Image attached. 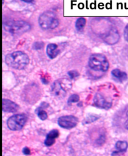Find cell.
<instances>
[{"label":"cell","instance_id":"obj_12","mask_svg":"<svg viewBox=\"0 0 128 156\" xmlns=\"http://www.w3.org/2000/svg\"><path fill=\"white\" fill-rule=\"evenodd\" d=\"M60 53L57 45L54 43H50L46 47V54L51 59H54Z\"/></svg>","mask_w":128,"mask_h":156},{"label":"cell","instance_id":"obj_16","mask_svg":"<svg viewBox=\"0 0 128 156\" xmlns=\"http://www.w3.org/2000/svg\"><path fill=\"white\" fill-rule=\"evenodd\" d=\"M36 113L37 114L38 117H39L40 119L42 120V121L46 120V118H48L47 113L44 110H43L41 107L39 108V109H38L36 110Z\"/></svg>","mask_w":128,"mask_h":156},{"label":"cell","instance_id":"obj_3","mask_svg":"<svg viewBox=\"0 0 128 156\" xmlns=\"http://www.w3.org/2000/svg\"><path fill=\"white\" fill-rule=\"evenodd\" d=\"M89 67L92 70L98 72H106L110 64L105 56L102 54H93L89 59Z\"/></svg>","mask_w":128,"mask_h":156},{"label":"cell","instance_id":"obj_11","mask_svg":"<svg viewBox=\"0 0 128 156\" xmlns=\"http://www.w3.org/2000/svg\"><path fill=\"white\" fill-rule=\"evenodd\" d=\"M59 135V131L56 129H54L50 131L46 135V140H44V144L47 147H49L53 145L55 142V139L58 137Z\"/></svg>","mask_w":128,"mask_h":156},{"label":"cell","instance_id":"obj_13","mask_svg":"<svg viewBox=\"0 0 128 156\" xmlns=\"http://www.w3.org/2000/svg\"><path fill=\"white\" fill-rule=\"evenodd\" d=\"M111 74L114 78L117 79L119 82H124L127 79V75L126 73L121 71L119 69H114L111 72Z\"/></svg>","mask_w":128,"mask_h":156},{"label":"cell","instance_id":"obj_2","mask_svg":"<svg viewBox=\"0 0 128 156\" xmlns=\"http://www.w3.org/2000/svg\"><path fill=\"white\" fill-rule=\"evenodd\" d=\"M40 27L44 30H53L59 25V20L56 15L51 11H46L41 14L38 20Z\"/></svg>","mask_w":128,"mask_h":156},{"label":"cell","instance_id":"obj_6","mask_svg":"<svg viewBox=\"0 0 128 156\" xmlns=\"http://www.w3.org/2000/svg\"><path fill=\"white\" fill-rule=\"evenodd\" d=\"M27 121L24 114H16L11 116L7 121V126L11 130H20L23 129Z\"/></svg>","mask_w":128,"mask_h":156},{"label":"cell","instance_id":"obj_7","mask_svg":"<svg viewBox=\"0 0 128 156\" xmlns=\"http://www.w3.org/2000/svg\"><path fill=\"white\" fill-rule=\"evenodd\" d=\"M57 122L59 126L62 128L70 129L76 126L78 119L73 115H66L60 117Z\"/></svg>","mask_w":128,"mask_h":156},{"label":"cell","instance_id":"obj_14","mask_svg":"<svg viewBox=\"0 0 128 156\" xmlns=\"http://www.w3.org/2000/svg\"><path fill=\"white\" fill-rule=\"evenodd\" d=\"M115 147H116L118 151H116L114 152L116 153H121V152H125L128 147L127 142L126 141H118L116 144H115Z\"/></svg>","mask_w":128,"mask_h":156},{"label":"cell","instance_id":"obj_8","mask_svg":"<svg viewBox=\"0 0 128 156\" xmlns=\"http://www.w3.org/2000/svg\"><path fill=\"white\" fill-rule=\"evenodd\" d=\"M102 38L107 44L113 45L119 41V35L116 29L112 28L103 35Z\"/></svg>","mask_w":128,"mask_h":156},{"label":"cell","instance_id":"obj_21","mask_svg":"<svg viewBox=\"0 0 128 156\" xmlns=\"http://www.w3.org/2000/svg\"><path fill=\"white\" fill-rule=\"evenodd\" d=\"M126 115H127V120L126 122H125L124 126H125V128H126L127 130H128V110H127V112Z\"/></svg>","mask_w":128,"mask_h":156},{"label":"cell","instance_id":"obj_1","mask_svg":"<svg viewBox=\"0 0 128 156\" xmlns=\"http://www.w3.org/2000/svg\"><path fill=\"white\" fill-rule=\"evenodd\" d=\"M5 62L8 66L17 70H23L29 64V58L25 53L17 51L6 56Z\"/></svg>","mask_w":128,"mask_h":156},{"label":"cell","instance_id":"obj_15","mask_svg":"<svg viewBox=\"0 0 128 156\" xmlns=\"http://www.w3.org/2000/svg\"><path fill=\"white\" fill-rule=\"evenodd\" d=\"M86 21L84 18H79L76 20L75 23V28L78 31H81L85 27Z\"/></svg>","mask_w":128,"mask_h":156},{"label":"cell","instance_id":"obj_10","mask_svg":"<svg viewBox=\"0 0 128 156\" xmlns=\"http://www.w3.org/2000/svg\"><path fill=\"white\" fill-rule=\"evenodd\" d=\"M19 106L8 99H3V111L4 112H15L19 110Z\"/></svg>","mask_w":128,"mask_h":156},{"label":"cell","instance_id":"obj_9","mask_svg":"<svg viewBox=\"0 0 128 156\" xmlns=\"http://www.w3.org/2000/svg\"><path fill=\"white\" fill-rule=\"evenodd\" d=\"M94 103L95 106H96L97 107L101 108V109H108L111 107V103L107 102L104 97L101 95L99 93H97L94 97Z\"/></svg>","mask_w":128,"mask_h":156},{"label":"cell","instance_id":"obj_17","mask_svg":"<svg viewBox=\"0 0 128 156\" xmlns=\"http://www.w3.org/2000/svg\"><path fill=\"white\" fill-rule=\"evenodd\" d=\"M79 101V95L76 94H73L72 95L70 96V97L68 99V103L69 104H72V103H75L78 102Z\"/></svg>","mask_w":128,"mask_h":156},{"label":"cell","instance_id":"obj_5","mask_svg":"<svg viewBox=\"0 0 128 156\" xmlns=\"http://www.w3.org/2000/svg\"><path fill=\"white\" fill-rule=\"evenodd\" d=\"M71 84L68 79L57 80L51 87V93L53 96L61 98L66 94V92L71 89Z\"/></svg>","mask_w":128,"mask_h":156},{"label":"cell","instance_id":"obj_4","mask_svg":"<svg viewBox=\"0 0 128 156\" xmlns=\"http://www.w3.org/2000/svg\"><path fill=\"white\" fill-rule=\"evenodd\" d=\"M4 28L12 34H21L31 29L30 24L24 21H8L3 24Z\"/></svg>","mask_w":128,"mask_h":156},{"label":"cell","instance_id":"obj_22","mask_svg":"<svg viewBox=\"0 0 128 156\" xmlns=\"http://www.w3.org/2000/svg\"><path fill=\"white\" fill-rule=\"evenodd\" d=\"M21 1L26 2V3H31L33 1V0H21Z\"/></svg>","mask_w":128,"mask_h":156},{"label":"cell","instance_id":"obj_20","mask_svg":"<svg viewBox=\"0 0 128 156\" xmlns=\"http://www.w3.org/2000/svg\"><path fill=\"white\" fill-rule=\"evenodd\" d=\"M23 154H25V155H29V154H30L31 151H30V150H29V148H28V147H24V148L23 149Z\"/></svg>","mask_w":128,"mask_h":156},{"label":"cell","instance_id":"obj_19","mask_svg":"<svg viewBox=\"0 0 128 156\" xmlns=\"http://www.w3.org/2000/svg\"><path fill=\"white\" fill-rule=\"evenodd\" d=\"M124 39L126 40V41L128 42V24H127L124 28Z\"/></svg>","mask_w":128,"mask_h":156},{"label":"cell","instance_id":"obj_18","mask_svg":"<svg viewBox=\"0 0 128 156\" xmlns=\"http://www.w3.org/2000/svg\"><path fill=\"white\" fill-rule=\"evenodd\" d=\"M68 75H69V76L70 77V78L73 79V78L78 77L79 75V73L76 70H71V71H70V72H68Z\"/></svg>","mask_w":128,"mask_h":156}]
</instances>
